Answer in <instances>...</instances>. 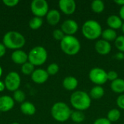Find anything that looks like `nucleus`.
<instances>
[{
    "label": "nucleus",
    "instance_id": "34",
    "mask_svg": "<svg viewBox=\"0 0 124 124\" xmlns=\"http://www.w3.org/2000/svg\"><path fill=\"white\" fill-rule=\"evenodd\" d=\"M3 4L8 7H14L17 6L19 3L18 0H3Z\"/></svg>",
    "mask_w": 124,
    "mask_h": 124
},
{
    "label": "nucleus",
    "instance_id": "17",
    "mask_svg": "<svg viewBox=\"0 0 124 124\" xmlns=\"http://www.w3.org/2000/svg\"><path fill=\"white\" fill-rule=\"evenodd\" d=\"M107 24L109 26V28L113 29V30H117L119 28H122L123 25V20L121 18L116 15H110L107 18Z\"/></svg>",
    "mask_w": 124,
    "mask_h": 124
},
{
    "label": "nucleus",
    "instance_id": "41",
    "mask_svg": "<svg viewBox=\"0 0 124 124\" xmlns=\"http://www.w3.org/2000/svg\"><path fill=\"white\" fill-rule=\"evenodd\" d=\"M2 73H3V70H2V68L0 66V78H1V76H2Z\"/></svg>",
    "mask_w": 124,
    "mask_h": 124
},
{
    "label": "nucleus",
    "instance_id": "16",
    "mask_svg": "<svg viewBox=\"0 0 124 124\" xmlns=\"http://www.w3.org/2000/svg\"><path fill=\"white\" fill-rule=\"evenodd\" d=\"M46 19L47 23L50 25H57L61 19L60 12L57 9H50L46 15Z\"/></svg>",
    "mask_w": 124,
    "mask_h": 124
},
{
    "label": "nucleus",
    "instance_id": "36",
    "mask_svg": "<svg viewBox=\"0 0 124 124\" xmlns=\"http://www.w3.org/2000/svg\"><path fill=\"white\" fill-rule=\"evenodd\" d=\"M6 47L5 46L2 44V43H0V58L2 57L5 53H6Z\"/></svg>",
    "mask_w": 124,
    "mask_h": 124
},
{
    "label": "nucleus",
    "instance_id": "1",
    "mask_svg": "<svg viewBox=\"0 0 124 124\" xmlns=\"http://www.w3.org/2000/svg\"><path fill=\"white\" fill-rule=\"evenodd\" d=\"M70 102L76 110L84 111L91 106L92 99L88 93L84 91H76L70 95Z\"/></svg>",
    "mask_w": 124,
    "mask_h": 124
},
{
    "label": "nucleus",
    "instance_id": "29",
    "mask_svg": "<svg viewBox=\"0 0 124 124\" xmlns=\"http://www.w3.org/2000/svg\"><path fill=\"white\" fill-rule=\"evenodd\" d=\"M115 46L119 52L124 53V35L117 37L115 41Z\"/></svg>",
    "mask_w": 124,
    "mask_h": 124
},
{
    "label": "nucleus",
    "instance_id": "44",
    "mask_svg": "<svg viewBox=\"0 0 124 124\" xmlns=\"http://www.w3.org/2000/svg\"></svg>",
    "mask_w": 124,
    "mask_h": 124
},
{
    "label": "nucleus",
    "instance_id": "10",
    "mask_svg": "<svg viewBox=\"0 0 124 124\" xmlns=\"http://www.w3.org/2000/svg\"><path fill=\"white\" fill-rule=\"evenodd\" d=\"M65 36H73L78 30L77 22L72 19H68L61 24V28Z\"/></svg>",
    "mask_w": 124,
    "mask_h": 124
},
{
    "label": "nucleus",
    "instance_id": "20",
    "mask_svg": "<svg viewBox=\"0 0 124 124\" xmlns=\"http://www.w3.org/2000/svg\"><path fill=\"white\" fill-rule=\"evenodd\" d=\"M110 89L113 92L122 94L124 92V79L118 78L112 81L110 84Z\"/></svg>",
    "mask_w": 124,
    "mask_h": 124
},
{
    "label": "nucleus",
    "instance_id": "24",
    "mask_svg": "<svg viewBox=\"0 0 124 124\" xmlns=\"http://www.w3.org/2000/svg\"><path fill=\"white\" fill-rule=\"evenodd\" d=\"M92 11L97 14L102 13L105 9V4L101 0H94L91 4Z\"/></svg>",
    "mask_w": 124,
    "mask_h": 124
},
{
    "label": "nucleus",
    "instance_id": "33",
    "mask_svg": "<svg viewBox=\"0 0 124 124\" xmlns=\"http://www.w3.org/2000/svg\"><path fill=\"white\" fill-rule=\"evenodd\" d=\"M116 105L120 108L124 110V94H120L116 100Z\"/></svg>",
    "mask_w": 124,
    "mask_h": 124
},
{
    "label": "nucleus",
    "instance_id": "19",
    "mask_svg": "<svg viewBox=\"0 0 124 124\" xmlns=\"http://www.w3.org/2000/svg\"><path fill=\"white\" fill-rule=\"evenodd\" d=\"M20 109L21 113L25 116H33L36 111L35 105L31 102H24L21 103Z\"/></svg>",
    "mask_w": 124,
    "mask_h": 124
},
{
    "label": "nucleus",
    "instance_id": "11",
    "mask_svg": "<svg viewBox=\"0 0 124 124\" xmlns=\"http://www.w3.org/2000/svg\"><path fill=\"white\" fill-rule=\"evenodd\" d=\"M58 6L60 11L67 15H73L76 9V4L74 0H60Z\"/></svg>",
    "mask_w": 124,
    "mask_h": 124
},
{
    "label": "nucleus",
    "instance_id": "6",
    "mask_svg": "<svg viewBox=\"0 0 124 124\" xmlns=\"http://www.w3.org/2000/svg\"><path fill=\"white\" fill-rule=\"evenodd\" d=\"M48 54L46 49L41 46H34L28 53V62L34 66H40L44 64L47 60Z\"/></svg>",
    "mask_w": 124,
    "mask_h": 124
},
{
    "label": "nucleus",
    "instance_id": "8",
    "mask_svg": "<svg viewBox=\"0 0 124 124\" xmlns=\"http://www.w3.org/2000/svg\"><path fill=\"white\" fill-rule=\"evenodd\" d=\"M31 10L35 17H43L49 12V4L46 0H33L31 3Z\"/></svg>",
    "mask_w": 124,
    "mask_h": 124
},
{
    "label": "nucleus",
    "instance_id": "37",
    "mask_svg": "<svg viewBox=\"0 0 124 124\" xmlns=\"http://www.w3.org/2000/svg\"><path fill=\"white\" fill-rule=\"evenodd\" d=\"M115 58L118 60H124V53L121 52L116 53L115 55Z\"/></svg>",
    "mask_w": 124,
    "mask_h": 124
},
{
    "label": "nucleus",
    "instance_id": "27",
    "mask_svg": "<svg viewBox=\"0 0 124 124\" xmlns=\"http://www.w3.org/2000/svg\"><path fill=\"white\" fill-rule=\"evenodd\" d=\"M34 70H35V66L28 61L21 65V72L25 76H28V75L31 76Z\"/></svg>",
    "mask_w": 124,
    "mask_h": 124
},
{
    "label": "nucleus",
    "instance_id": "42",
    "mask_svg": "<svg viewBox=\"0 0 124 124\" xmlns=\"http://www.w3.org/2000/svg\"><path fill=\"white\" fill-rule=\"evenodd\" d=\"M121 30H122V31H123V33H124V23H123V25H122Z\"/></svg>",
    "mask_w": 124,
    "mask_h": 124
},
{
    "label": "nucleus",
    "instance_id": "13",
    "mask_svg": "<svg viewBox=\"0 0 124 124\" xmlns=\"http://www.w3.org/2000/svg\"><path fill=\"white\" fill-rule=\"evenodd\" d=\"M94 49L99 54L107 55L111 52L112 46L110 42L104 39H100L95 43Z\"/></svg>",
    "mask_w": 124,
    "mask_h": 124
},
{
    "label": "nucleus",
    "instance_id": "21",
    "mask_svg": "<svg viewBox=\"0 0 124 124\" xmlns=\"http://www.w3.org/2000/svg\"><path fill=\"white\" fill-rule=\"evenodd\" d=\"M102 39L110 43L111 41H116V39L118 37V35L115 30L108 28H106L104 31H102Z\"/></svg>",
    "mask_w": 124,
    "mask_h": 124
},
{
    "label": "nucleus",
    "instance_id": "35",
    "mask_svg": "<svg viewBox=\"0 0 124 124\" xmlns=\"http://www.w3.org/2000/svg\"><path fill=\"white\" fill-rule=\"evenodd\" d=\"M93 124H112L107 118H100L95 120Z\"/></svg>",
    "mask_w": 124,
    "mask_h": 124
},
{
    "label": "nucleus",
    "instance_id": "32",
    "mask_svg": "<svg viewBox=\"0 0 124 124\" xmlns=\"http://www.w3.org/2000/svg\"><path fill=\"white\" fill-rule=\"evenodd\" d=\"M118 78V74L115 70H110L108 72V80L110 81L111 82Z\"/></svg>",
    "mask_w": 124,
    "mask_h": 124
},
{
    "label": "nucleus",
    "instance_id": "5",
    "mask_svg": "<svg viewBox=\"0 0 124 124\" xmlns=\"http://www.w3.org/2000/svg\"><path fill=\"white\" fill-rule=\"evenodd\" d=\"M60 48L65 54L73 56L80 52L81 43L74 36H65L60 41Z\"/></svg>",
    "mask_w": 124,
    "mask_h": 124
},
{
    "label": "nucleus",
    "instance_id": "25",
    "mask_svg": "<svg viewBox=\"0 0 124 124\" xmlns=\"http://www.w3.org/2000/svg\"><path fill=\"white\" fill-rule=\"evenodd\" d=\"M42 25H43V19L41 17H35V16L32 17L28 23V25L30 28L32 30H38L42 26Z\"/></svg>",
    "mask_w": 124,
    "mask_h": 124
},
{
    "label": "nucleus",
    "instance_id": "12",
    "mask_svg": "<svg viewBox=\"0 0 124 124\" xmlns=\"http://www.w3.org/2000/svg\"><path fill=\"white\" fill-rule=\"evenodd\" d=\"M49 74L46 72V70L42 68L35 69L33 73L31 74V80L37 84H44L49 78Z\"/></svg>",
    "mask_w": 124,
    "mask_h": 124
},
{
    "label": "nucleus",
    "instance_id": "18",
    "mask_svg": "<svg viewBox=\"0 0 124 124\" xmlns=\"http://www.w3.org/2000/svg\"><path fill=\"white\" fill-rule=\"evenodd\" d=\"M78 85V79L72 76H69L65 77L62 81V86L65 89L68 91H73L75 90Z\"/></svg>",
    "mask_w": 124,
    "mask_h": 124
},
{
    "label": "nucleus",
    "instance_id": "30",
    "mask_svg": "<svg viewBox=\"0 0 124 124\" xmlns=\"http://www.w3.org/2000/svg\"><path fill=\"white\" fill-rule=\"evenodd\" d=\"M59 70H60L59 65L57 63L53 62L48 65L46 68V72L48 73L49 76H54L59 72Z\"/></svg>",
    "mask_w": 124,
    "mask_h": 124
},
{
    "label": "nucleus",
    "instance_id": "7",
    "mask_svg": "<svg viewBox=\"0 0 124 124\" xmlns=\"http://www.w3.org/2000/svg\"><path fill=\"white\" fill-rule=\"evenodd\" d=\"M90 81L97 86H102L105 84L108 80V73L101 68H94L89 73Z\"/></svg>",
    "mask_w": 124,
    "mask_h": 124
},
{
    "label": "nucleus",
    "instance_id": "39",
    "mask_svg": "<svg viewBox=\"0 0 124 124\" xmlns=\"http://www.w3.org/2000/svg\"><path fill=\"white\" fill-rule=\"evenodd\" d=\"M5 89H6V87H5L4 82L0 81V92H3Z\"/></svg>",
    "mask_w": 124,
    "mask_h": 124
},
{
    "label": "nucleus",
    "instance_id": "4",
    "mask_svg": "<svg viewBox=\"0 0 124 124\" xmlns=\"http://www.w3.org/2000/svg\"><path fill=\"white\" fill-rule=\"evenodd\" d=\"M72 111L69 106L63 102L54 103L51 108V115L52 118L58 122H65L70 118Z\"/></svg>",
    "mask_w": 124,
    "mask_h": 124
},
{
    "label": "nucleus",
    "instance_id": "14",
    "mask_svg": "<svg viewBox=\"0 0 124 124\" xmlns=\"http://www.w3.org/2000/svg\"><path fill=\"white\" fill-rule=\"evenodd\" d=\"M11 59L14 63L22 65L28 61V54L23 50L17 49L12 53Z\"/></svg>",
    "mask_w": 124,
    "mask_h": 124
},
{
    "label": "nucleus",
    "instance_id": "31",
    "mask_svg": "<svg viewBox=\"0 0 124 124\" xmlns=\"http://www.w3.org/2000/svg\"><path fill=\"white\" fill-rule=\"evenodd\" d=\"M52 36L55 40L61 41L65 36V34L62 32V31L61 29H55L52 32Z\"/></svg>",
    "mask_w": 124,
    "mask_h": 124
},
{
    "label": "nucleus",
    "instance_id": "2",
    "mask_svg": "<svg viewBox=\"0 0 124 124\" xmlns=\"http://www.w3.org/2000/svg\"><path fill=\"white\" fill-rule=\"evenodd\" d=\"M2 44L6 48L9 49L17 50L24 46L25 39L20 32L11 31L6 33L2 39Z\"/></svg>",
    "mask_w": 124,
    "mask_h": 124
},
{
    "label": "nucleus",
    "instance_id": "9",
    "mask_svg": "<svg viewBox=\"0 0 124 124\" xmlns=\"http://www.w3.org/2000/svg\"><path fill=\"white\" fill-rule=\"evenodd\" d=\"M5 87L10 92H15L19 89L21 84V78L20 75L15 71L9 72L5 77L4 79Z\"/></svg>",
    "mask_w": 124,
    "mask_h": 124
},
{
    "label": "nucleus",
    "instance_id": "15",
    "mask_svg": "<svg viewBox=\"0 0 124 124\" xmlns=\"http://www.w3.org/2000/svg\"><path fill=\"white\" fill-rule=\"evenodd\" d=\"M15 105V100L12 97L8 95L0 97V112H9Z\"/></svg>",
    "mask_w": 124,
    "mask_h": 124
},
{
    "label": "nucleus",
    "instance_id": "22",
    "mask_svg": "<svg viewBox=\"0 0 124 124\" xmlns=\"http://www.w3.org/2000/svg\"><path fill=\"white\" fill-rule=\"evenodd\" d=\"M105 94V89L102 86H94L92 88L89 92V96L91 99L94 100H100Z\"/></svg>",
    "mask_w": 124,
    "mask_h": 124
},
{
    "label": "nucleus",
    "instance_id": "3",
    "mask_svg": "<svg viewBox=\"0 0 124 124\" xmlns=\"http://www.w3.org/2000/svg\"><path fill=\"white\" fill-rule=\"evenodd\" d=\"M83 36L89 40H95L102 36V28L99 22L94 20H89L84 22L81 27Z\"/></svg>",
    "mask_w": 124,
    "mask_h": 124
},
{
    "label": "nucleus",
    "instance_id": "45",
    "mask_svg": "<svg viewBox=\"0 0 124 124\" xmlns=\"http://www.w3.org/2000/svg\"></svg>",
    "mask_w": 124,
    "mask_h": 124
},
{
    "label": "nucleus",
    "instance_id": "23",
    "mask_svg": "<svg viewBox=\"0 0 124 124\" xmlns=\"http://www.w3.org/2000/svg\"><path fill=\"white\" fill-rule=\"evenodd\" d=\"M71 120L76 124H81L85 120V115L83 111L74 110L70 116Z\"/></svg>",
    "mask_w": 124,
    "mask_h": 124
},
{
    "label": "nucleus",
    "instance_id": "40",
    "mask_svg": "<svg viewBox=\"0 0 124 124\" xmlns=\"http://www.w3.org/2000/svg\"><path fill=\"white\" fill-rule=\"evenodd\" d=\"M114 2L118 5H120L121 7L124 5V0H116V1H114Z\"/></svg>",
    "mask_w": 124,
    "mask_h": 124
},
{
    "label": "nucleus",
    "instance_id": "26",
    "mask_svg": "<svg viewBox=\"0 0 124 124\" xmlns=\"http://www.w3.org/2000/svg\"><path fill=\"white\" fill-rule=\"evenodd\" d=\"M121 118V112L117 108H113L109 110L107 115V118L111 122H116L118 121Z\"/></svg>",
    "mask_w": 124,
    "mask_h": 124
},
{
    "label": "nucleus",
    "instance_id": "28",
    "mask_svg": "<svg viewBox=\"0 0 124 124\" xmlns=\"http://www.w3.org/2000/svg\"><path fill=\"white\" fill-rule=\"evenodd\" d=\"M12 98L15 100V102H19V103H23V102H25V94L23 91L18 89V90L14 92Z\"/></svg>",
    "mask_w": 124,
    "mask_h": 124
},
{
    "label": "nucleus",
    "instance_id": "43",
    "mask_svg": "<svg viewBox=\"0 0 124 124\" xmlns=\"http://www.w3.org/2000/svg\"><path fill=\"white\" fill-rule=\"evenodd\" d=\"M11 124H18V123H17V122H13V123H12Z\"/></svg>",
    "mask_w": 124,
    "mask_h": 124
},
{
    "label": "nucleus",
    "instance_id": "38",
    "mask_svg": "<svg viewBox=\"0 0 124 124\" xmlns=\"http://www.w3.org/2000/svg\"><path fill=\"white\" fill-rule=\"evenodd\" d=\"M119 17L121 18L122 20H124V5L121 7L120 11H119Z\"/></svg>",
    "mask_w": 124,
    "mask_h": 124
}]
</instances>
